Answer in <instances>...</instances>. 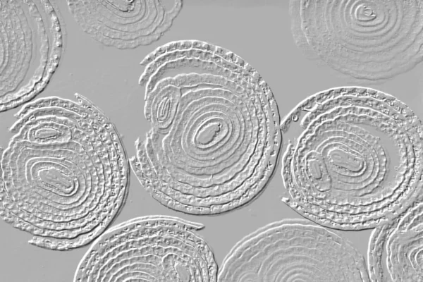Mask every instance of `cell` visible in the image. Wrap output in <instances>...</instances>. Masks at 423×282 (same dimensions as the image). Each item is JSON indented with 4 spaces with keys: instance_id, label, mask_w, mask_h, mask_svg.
Masks as SVG:
<instances>
[{
    "instance_id": "cell-1",
    "label": "cell",
    "mask_w": 423,
    "mask_h": 282,
    "mask_svg": "<svg viewBox=\"0 0 423 282\" xmlns=\"http://www.w3.org/2000/svg\"><path fill=\"white\" fill-rule=\"evenodd\" d=\"M282 157L283 203L336 231L374 229L422 200V124L396 98L341 87L299 104Z\"/></svg>"
},
{
    "instance_id": "cell-2",
    "label": "cell",
    "mask_w": 423,
    "mask_h": 282,
    "mask_svg": "<svg viewBox=\"0 0 423 282\" xmlns=\"http://www.w3.org/2000/svg\"><path fill=\"white\" fill-rule=\"evenodd\" d=\"M130 164L111 121H86L66 141L9 142L1 159L0 214L54 251L92 244L127 201Z\"/></svg>"
},
{
    "instance_id": "cell-3",
    "label": "cell",
    "mask_w": 423,
    "mask_h": 282,
    "mask_svg": "<svg viewBox=\"0 0 423 282\" xmlns=\"http://www.w3.org/2000/svg\"><path fill=\"white\" fill-rule=\"evenodd\" d=\"M223 110L207 119L178 110L190 118L177 113L166 134L147 133L151 180L165 207L219 216L250 205L267 188L283 140L274 97L257 84Z\"/></svg>"
},
{
    "instance_id": "cell-4",
    "label": "cell",
    "mask_w": 423,
    "mask_h": 282,
    "mask_svg": "<svg viewBox=\"0 0 423 282\" xmlns=\"http://www.w3.org/2000/svg\"><path fill=\"white\" fill-rule=\"evenodd\" d=\"M295 45L352 80L381 81L422 60V1L289 3Z\"/></svg>"
},
{
    "instance_id": "cell-5",
    "label": "cell",
    "mask_w": 423,
    "mask_h": 282,
    "mask_svg": "<svg viewBox=\"0 0 423 282\" xmlns=\"http://www.w3.org/2000/svg\"><path fill=\"white\" fill-rule=\"evenodd\" d=\"M203 223L149 215L109 227L91 245L74 281H217L210 247L195 233Z\"/></svg>"
},
{
    "instance_id": "cell-6",
    "label": "cell",
    "mask_w": 423,
    "mask_h": 282,
    "mask_svg": "<svg viewBox=\"0 0 423 282\" xmlns=\"http://www.w3.org/2000/svg\"><path fill=\"white\" fill-rule=\"evenodd\" d=\"M336 231L302 216L269 223L236 243L217 281H370L364 257Z\"/></svg>"
},
{
    "instance_id": "cell-7",
    "label": "cell",
    "mask_w": 423,
    "mask_h": 282,
    "mask_svg": "<svg viewBox=\"0 0 423 282\" xmlns=\"http://www.w3.org/2000/svg\"><path fill=\"white\" fill-rule=\"evenodd\" d=\"M422 200L374 228L369 241L370 281L422 282Z\"/></svg>"
},
{
    "instance_id": "cell-8",
    "label": "cell",
    "mask_w": 423,
    "mask_h": 282,
    "mask_svg": "<svg viewBox=\"0 0 423 282\" xmlns=\"http://www.w3.org/2000/svg\"><path fill=\"white\" fill-rule=\"evenodd\" d=\"M182 97V90L176 85L155 86L145 100L144 109L145 116L154 130L161 134L169 131Z\"/></svg>"
},
{
    "instance_id": "cell-9",
    "label": "cell",
    "mask_w": 423,
    "mask_h": 282,
    "mask_svg": "<svg viewBox=\"0 0 423 282\" xmlns=\"http://www.w3.org/2000/svg\"><path fill=\"white\" fill-rule=\"evenodd\" d=\"M190 73L221 75L240 85L243 84L250 75H239L214 62L198 58L183 57L168 61L157 70L146 85L145 100L161 80L178 75Z\"/></svg>"
},
{
    "instance_id": "cell-10",
    "label": "cell",
    "mask_w": 423,
    "mask_h": 282,
    "mask_svg": "<svg viewBox=\"0 0 423 282\" xmlns=\"http://www.w3.org/2000/svg\"><path fill=\"white\" fill-rule=\"evenodd\" d=\"M54 106L61 107L75 112L81 115L87 121L91 122L106 116L102 110L99 111H92L73 101L61 99L56 97H50L40 98L34 102L26 104L20 111L14 115V117L19 120L35 109Z\"/></svg>"
}]
</instances>
